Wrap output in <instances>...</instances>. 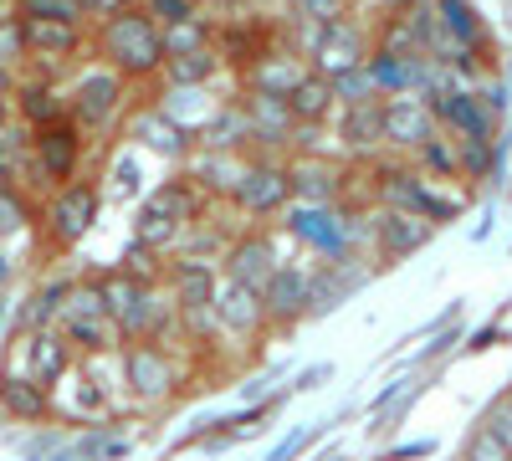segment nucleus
Returning <instances> with one entry per match:
<instances>
[{
	"label": "nucleus",
	"instance_id": "obj_6",
	"mask_svg": "<svg viewBox=\"0 0 512 461\" xmlns=\"http://www.w3.org/2000/svg\"><path fill=\"white\" fill-rule=\"evenodd\" d=\"M82 149H88V134L72 123V113L52 118V123H41V129H31V159H36V175L41 185H67L77 180L82 170Z\"/></svg>",
	"mask_w": 512,
	"mask_h": 461
},
{
	"label": "nucleus",
	"instance_id": "obj_11",
	"mask_svg": "<svg viewBox=\"0 0 512 461\" xmlns=\"http://www.w3.org/2000/svg\"><path fill=\"white\" fill-rule=\"evenodd\" d=\"M425 103H431L436 129H446L456 139H497V108L482 93H472V88H431Z\"/></svg>",
	"mask_w": 512,
	"mask_h": 461
},
{
	"label": "nucleus",
	"instance_id": "obj_35",
	"mask_svg": "<svg viewBox=\"0 0 512 461\" xmlns=\"http://www.w3.org/2000/svg\"><path fill=\"white\" fill-rule=\"evenodd\" d=\"M344 16H349V0H292V21H308V26H328Z\"/></svg>",
	"mask_w": 512,
	"mask_h": 461
},
{
	"label": "nucleus",
	"instance_id": "obj_3",
	"mask_svg": "<svg viewBox=\"0 0 512 461\" xmlns=\"http://www.w3.org/2000/svg\"><path fill=\"white\" fill-rule=\"evenodd\" d=\"M57 333L72 344V354H88V359L118 349V328H113V318H108V303H103L98 277L67 287V303H62V313H57Z\"/></svg>",
	"mask_w": 512,
	"mask_h": 461
},
{
	"label": "nucleus",
	"instance_id": "obj_31",
	"mask_svg": "<svg viewBox=\"0 0 512 461\" xmlns=\"http://www.w3.org/2000/svg\"><path fill=\"white\" fill-rule=\"evenodd\" d=\"M67 277H57V282H41L31 298H26V308H21V328H57V313H62V303H67Z\"/></svg>",
	"mask_w": 512,
	"mask_h": 461
},
{
	"label": "nucleus",
	"instance_id": "obj_4",
	"mask_svg": "<svg viewBox=\"0 0 512 461\" xmlns=\"http://www.w3.org/2000/svg\"><path fill=\"white\" fill-rule=\"evenodd\" d=\"M103 216V185L98 180H67L52 190V200L41 205V231L57 251H72Z\"/></svg>",
	"mask_w": 512,
	"mask_h": 461
},
{
	"label": "nucleus",
	"instance_id": "obj_43",
	"mask_svg": "<svg viewBox=\"0 0 512 461\" xmlns=\"http://www.w3.org/2000/svg\"><path fill=\"white\" fill-rule=\"evenodd\" d=\"M410 456H431V446H405V451H390V456H379V461H410Z\"/></svg>",
	"mask_w": 512,
	"mask_h": 461
},
{
	"label": "nucleus",
	"instance_id": "obj_10",
	"mask_svg": "<svg viewBox=\"0 0 512 461\" xmlns=\"http://www.w3.org/2000/svg\"><path fill=\"white\" fill-rule=\"evenodd\" d=\"M72 369V344L62 339L57 328H21L16 344H11V359H6V374H26L36 385H57L62 374Z\"/></svg>",
	"mask_w": 512,
	"mask_h": 461
},
{
	"label": "nucleus",
	"instance_id": "obj_9",
	"mask_svg": "<svg viewBox=\"0 0 512 461\" xmlns=\"http://www.w3.org/2000/svg\"><path fill=\"white\" fill-rule=\"evenodd\" d=\"M123 385L139 405H164L175 395V354H169L159 339H134L123 344Z\"/></svg>",
	"mask_w": 512,
	"mask_h": 461
},
{
	"label": "nucleus",
	"instance_id": "obj_20",
	"mask_svg": "<svg viewBox=\"0 0 512 461\" xmlns=\"http://www.w3.org/2000/svg\"><path fill=\"white\" fill-rule=\"evenodd\" d=\"M241 118H246V134H251V139H262V144H282L287 134L303 129V123L292 118L287 98H277V93H256V88L241 98Z\"/></svg>",
	"mask_w": 512,
	"mask_h": 461
},
{
	"label": "nucleus",
	"instance_id": "obj_27",
	"mask_svg": "<svg viewBox=\"0 0 512 461\" xmlns=\"http://www.w3.org/2000/svg\"><path fill=\"white\" fill-rule=\"evenodd\" d=\"M303 72H308V62H303V52H287V57H262V62H251V88L256 93H277V98H287L297 82H303Z\"/></svg>",
	"mask_w": 512,
	"mask_h": 461
},
{
	"label": "nucleus",
	"instance_id": "obj_21",
	"mask_svg": "<svg viewBox=\"0 0 512 461\" xmlns=\"http://www.w3.org/2000/svg\"><path fill=\"white\" fill-rule=\"evenodd\" d=\"M0 410L11 415V421H26V426H41L52 421V390L26 380V374H0Z\"/></svg>",
	"mask_w": 512,
	"mask_h": 461
},
{
	"label": "nucleus",
	"instance_id": "obj_18",
	"mask_svg": "<svg viewBox=\"0 0 512 461\" xmlns=\"http://www.w3.org/2000/svg\"><path fill=\"white\" fill-rule=\"evenodd\" d=\"M431 134H436V118H431V103L420 93L384 98V149H410L415 154Z\"/></svg>",
	"mask_w": 512,
	"mask_h": 461
},
{
	"label": "nucleus",
	"instance_id": "obj_12",
	"mask_svg": "<svg viewBox=\"0 0 512 461\" xmlns=\"http://www.w3.org/2000/svg\"><path fill=\"white\" fill-rule=\"evenodd\" d=\"M431 221L415 216V211H400V205H384V211L374 216L369 226V246H374V267H400L405 257H415V251L431 241Z\"/></svg>",
	"mask_w": 512,
	"mask_h": 461
},
{
	"label": "nucleus",
	"instance_id": "obj_36",
	"mask_svg": "<svg viewBox=\"0 0 512 461\" xmlns=\"http://www.w3.org/2000/svg\"><path fill=\"white\" fill-rule=\"evenodd\" d=\"M0 62H26V36H21V16L6 6L0 11Z\"/></svg>",
	"mask_w": 512,
	"mask_h": 461
},
{
	"label": "nucleus",
	"instance_id": "obj_15",
	"mask_svg": "<svg viewBox=\"0 0 512 461\" xmlns=\"http://www.w3.org/2000/svg\"><path fill=\"white\" fill-rule=\"evenodd\" d=\"M21 36H26V62L41 67H62L72 62L88 36H82V21H47V16H21Z\"/></svg>",
	"mask_w": 512,
	"mask_h": 461
},
{
	"label": "nucleus",
	"instance_id": "obj_34",
	"mask_svg": "<svg viewBox=\"0 0 512 461\" xmlns=\"http://www.w3.org/2000/svg\"><path fill=\"white\" fill-rule=\"evenodd\" d=\"M456 461H512V451H507V446H502L482 421H477L472 431H466V441H461V456H456Z\"/></svg>",
	"mask_w": 512,
	"mask_h": 461
},
{
	"label": "nucleus",
	"instance_id": "obj_19",
	"mask_svg": "<svg viewBox=\"0 0 512 461\" xmlns=\"http://www.w3.org/2000/svg\"><path fill=\"white\" fill-rule=\"evenodd\" d=\"M287 180H292V200H313V205H338L344 200V170L318 154H297L287 159Z\"/></svg>",
	"mask_w": 512,
	"mask_h": 461
},
{
	"label": "nucleus",
	"instance_id": "obj_44",
	"mask_svg": "<svg viewBox=\"0 0 512 461\" xmlns=\"http://www.w3.org/2000/svg\"><path fill=\"white\" fill-rule=\"evenodd\" d=\"M328 461H344V456H338V451H333V456H328Z\"/></svg>",
	"mask_w": 512,
	"mask_h": 461
},
{
	"label": "nucleus",
	"instance_id": "obj_16",
	"mask_svg": "<svg viewBox=\"0 0 512 461\" xmlns=\"http://www.w3.org/2000/svg\"><path fill=\"white\" fill-rule=\"evenodd\" d=\"M210 313L226 333L246 339V333H262L267 328V303H262V287H246L236 277H216V298H210Z\"/></svg>",
	"mask_w": 512,
	"mask_h": 461
},
{
	"label": "nucleus",
	"instance_id": "obj_1",
	"mask_svg": "<svg viewBox=\"0 0 512 461\" xmlns=\"http://www.w3.org/2000/svg\"><path fill=\"white\" fill-rule=\"evenodd\" d=\"M98 52L103 62L128 77V82H144L164 72V26L144 11V6H123L108 21H98Z\"/></svg>",
	"mask_w": 512,
	"mask_h": 461
},
{
	"label": "nucleus",
	"instance_id": "obj_7",
	"mask_svg": "<svg viewBox=\"0 0 512 461\" xmlns=\"http://www.w3.org/2000/svg\"><path fill=\"white\" fill-rule=\"evenodd\" d=\"M123 98H128V77H118L103 62L93 72H82L72 88H67V113H72V123H77L82 134H98V129H108V123L118 118Z\"/></svg>",
	"mask_w": 512,
	"mask_h": 461
},
{
	"label": "nucleus",
	"instance_id": "obj_22",
	"mask_svg": "<svg viewBox=\"0 0 512 461\" xmlns=\"http://www.w3.org/2000/svg\"><path fill=\"white\" fill-rule=\"evenodd\" d=\"M364 67H369V77H374L379 98L415 93L420 82H425V57H405V52H384V47H374Z\"/></svg>",
	"mask_w": 512,
	"mask_h": 461
},
{
	"label": "nucleus",
	"instance_id": "obj_32",
	"mask_svg": "<svg viewBox=\"0 0 512 461\" xmlns=\"http://www.w3.org/2000/svg\"><path fill=\"white\" fill-rule=\"evenodd\" d=\"M200 47H216V31H210L205 16H190V21H175L164 26V52L180 57V52H200Z\"/></svg>",
	"mask_w": 512,
	"mask_h": 461
},
{
	"label": "nucleus",
	"instance_id": "obj_25",
	"mask_svg": "<svg viewBox=\"0 0 512 461\" xmlns=\"http://www.w3.org/2000/svg\"><path fill=\"white\" fill-rule=\"evenodd\" d=\"M431 21H436L441 36L456 41L461 52H477V47H482V16H477L472 0H436V6H431Z\"/></svg>",
	"mask_w": 512,
	"mask_h": 461
},
{
	"label": "nucleus",
	"instance_id": "obj_8",
	"mask_svg": "<svg viewBox=\"0 0 512 461\" xmlns=\"http://www.w3.org/2000/svg\"><path fill=\"white\" fill-rule=\"evenodd\" d=\"M282 216H287L292 241L313 246V257H349V241H354V216H344L338 205L292 200Z\"/></svg>",
	"mask_w": 512,
	"mask_h": 461
},
{
	"label": "nucleus",
	"instance_id": "obj_29",
	"mask_svg": "<svg viewBox=\"0 0 512 461\" xmlns=\"http://www.w3.org/2000/svg\"><path fill=\"white\" fill-rule=\"evenodd\" d=\"M216 72H221V57H216V47H200V52L164 57V72H159V77H169L175 88H200V82H210Z\"/></svg>",
	"mask_w": 512,
	"mask_h": 461
},
{
	"label": "nucleus",
	"instance_id": "obj_33",
	"mask_svg": "<svg viewBox=\"0 0 512 461\" xmlns=\"http://www.w3.org/2000/svg\"><path fill=\"white\" fill-rule=\"evenodd\" d=\"M31 200H26V190H16V185H0V241L6 236H21L26 226H31Z\"/></svg>",
	"mask_w": 512,
	"mask_h": 461
},
{
	"label": "nucleus",
	"instance_id": "obj_17",
	"mask_svg": "<svg viewBox=\"0 0 512 461\" xmlns=\"http://www.w3.org/2000/svg\"><path fill=\"white\" fill-rule=\"evenodd\" d=\"M277 262H282L277 236H267V231H241V236H231V246H226L221 272L236 277V282H246V287H267V277L277 272Z\"/></svg>",
	"mask_w": 512,
	"mask_h": 461
},
{
	"label": "nucleus",
	"instance_id": "obj_40",
	"mask_svg": "<svg viewBox=\"0 0 512 461\" xmlns=\"http://www.w3.org/2000/svg\"><path fill=\"white\" fill-rule=\"evenodd\" d=\"M134 190H139V164H134V159H118L113 185H108V200H128Z\"/></svg>",
	"mask_w": 512,
	"mask_h": 461
},
{
	"label": "nucleus",
	"instance_id": "obj_45",
	"mask_svg": "<svg viewBox=\"0 0 512 461\" xmlns=\"http://www.w3.org/2000/svg\"><path fill=\"white\" fill-rule=\"evenodd\" d=\"M507 395H512V390H507Z\"/></svg>",
	"mask_w": 512,
	"mask_h": 461
},
{
	"label": "nucleus",
	"instance_id": "obj_37",
	"mask_svg": "<svg viewBox=\"0 0 512 461\" xmlns=\"http://www.w3.org/2000/svg\"><path fill=\"white\" fill-rule=\"evenodd\" d=\"M482 426H487V431H492L507 451H512V395H497V400L482 410Z\"/></svg>",
	"mask_w": 512,
	"mask_h": 461
},
{
	"label": "nucleus",
	"instance_id": "obj_14",
	"mask_svg": "<svg viewBox=\"0 0 512 461\" xmlns=\"http://www.w3.org/2000/svg\"><path fill=\"white\" fill-rule=\"evenodd\" d=\"M262 303H267V323H282V328L313 318V267L277 262V272L262 287Z\"/></svg>",
	"mask_w": 512,
	"mask_h": 461
},
{
	"label": "nucleus",
	"instance_id": "obj_2",
	"mask_svg": "<svg viewBox=\"0 0 512 461\" xmlns=\"http://www.w3.org/2000/svg\"><path fill=\"white\" fill-rule=\"evenodd\" d=\"M205 211V190L195 185V175H175V180H159L144 200H139V221H134V241L144 246H169L175 236H185Z\"/></svg>",
	"mask_w": 512,
	"mask_h": 461
},
{
	"label": "nucleus",
	"instance_id": "obj_39",
	"mask_svg": "<svg viewBox=\"0 0 512 461\" xmlns=\"http://www.w3.org/2000/svg\"><path fill=\"white\" fill-rule=\"evenodd\" d=\"M323 431H328V426H303V431H292V436H287V441H282V446L267 456V461H297V456H303V451H308V446H313Z\"/></svg>",
	"mask_w": 512,
	"mask_h": 461
},
{
	"label": "nucleus",
	"instance_id": "obj_38",
	"mask_svg": "<svg viewBox=\"0 0 512 461\" xmlns=\"http://www.w3.org/2000/svg\"><path fill=\"white\" fill-rule=\"evenodd\" d=\"M144 11H149L159 26H175V21L200 16V0H144Z\"/></svg>",
	"mask_w": 512,
	"mask_h": 461
},
{
	"label": "nucleus",
	"instance_id": "obj_41",
	"mask_svg": "<svg viewBox=\"0 0 512 461\" xmlns=\"http://www.w3.org/2000/svg\"><path fill=\"white\" fill-rule=\"evenodd\" d=\"M77 6H82V16H88V21H108L113 11L128 6V0H77Z\"/></svg>",
	"mask_w": 512,
	"mask_h": 461
},
{
	"label": "nucleus",
	"instance_id": "obj_24",
	"mask_svg": "<svg viewBox=\"0 0 512 461\" xmlns=\"http://www.w3.org/2000/svg\"><path fill=\"white\" fill-rule=\"evenodd\" d=\"M338 139H344V149H349V154L384 149V98L344 103V123H338Z\"/></svg>",
	"mask_w": 512,
	"mask_h": 461
},
{
	"label": "nucleus",
	"instance_id": "obj_26",
	"mask_svg": "<svg viewBox=\"0 0 512 461\" xmlns=\"http://www.w3.org/2000/svg\"><path fill=\"white\" fill-rule=\"evenodd\" d=\"M287 108H292V118L297 123H303V129H308V123H313V129H318V123L338 108V98H333V82L328 77H318L313 67L303 72V82H297V88L287 93Z\"/></svg>",
	"mask_w": 512,
	"mask_h": 461
},
{
	"label": "nucleus",
	"instance_id": "obj_13",
	"mask_svg": "<svg viewBox=\"0 0 512 461\" xmlns=\"http://www.w3.org/2000/svg\"><path fill=\"white\" fill-rule=\"evenodd\" d=\"M246 216H282L292 205V180H287V159H251L241 180H236V195H231Z\"/></svg>",
	"mask_w": 512,
	"mask_h": 461
},
{
	"label": "nucleus",
	"instance_id": "obj_23",
	"mask_svg": "<svg viewBox=\"0 0 512 461\" xmlns=\"http://www.w3.org/2000/svg\"><path fill=\"white\" fill-rule=\"evenodd\" d=\"M16 118L26 123V129H41V123H52L67 113V93L57 88L52 77H21L16 82Z\"/></svg>",
	"mask_w": 512,
	"mask_h": 461
},
{
	"label": "nucleus",
	"instance_id": "obj_30",
	"mask_svg": "<svg viewBox=\"0 0 512 461\" xmlns=\"http://www.w3.org/2000/svg\"><path fill=\"white\" fill-rule=\"evenodd\" d=\"M415 170L431 175V180H466V175H461V149H456V139H441V134H431V139L415 149Z\"/></svg>",
	"mask_w": 512,
	"mask_h": 461
},
{
	"label": "nucleus",
	"instance_id": "obj_28",
	"mask_svg": "<svg viewBox=\"0 0 512 461\" xmlns=\"http://www.w3.org/2000/svg\"><path fill=\"white\" fill-rule=\"evenodd\" d=\"M139 134H144L139 144H149V149H154V154H164V159H180V154L195 144V139L180 129V123L169 118V108H154V113H144V118H139Z\"/></svg>",
	"mask_w": 512,
	"mask_h": 461
},
{
	"label": "nucleus",
	"instance_id": "obj_5",
	"mask_svg": "<svg viewBox=\"0 0 512 461\" xmlns=\"http://www.w3.org/2000/svg\"><path fill=\"white\" fill-rule=\"evenodd\" d=\"M303 26V57H313V72L318 77H338V72H354L369 62L374 52V41L359 21H328V26H308V21H297Z\"/></svg>",
	"mask_w": 512,
	"mask_h": 461
},
{
	"label": "nucleus",
	"instance_id": "obj_42",
	"mask_svg": "<svg viewBox=\"0 0 512 461\" xmlns=\"http://www.w3.org/2000/svg\"><path fill=\"white\" fill-rule=\"evenodd\" d=\"M16 82H21L16 67H11V62H0V98H16Z\"/></svg>",
	"mask_w": 512,
	"mask_h": 461
}]
</instances>
